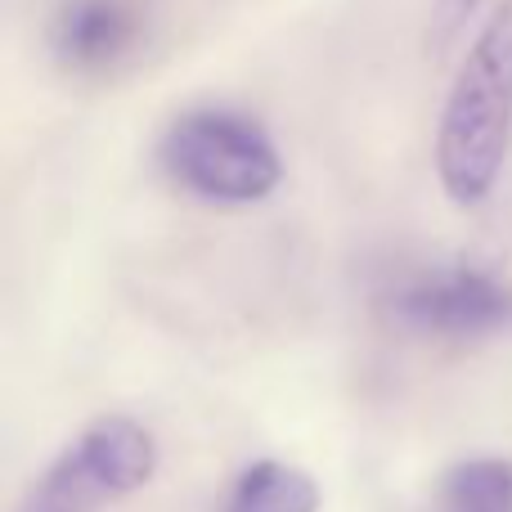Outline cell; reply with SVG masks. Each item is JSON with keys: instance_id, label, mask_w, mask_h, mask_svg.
I'll return each mask as SVG.
<instances>
[{"instance_id": "cell-1", "label": "cell", "mask_w": 512, "mask_h": 512, "mask_svg": "<svg viewBox=\"0 0 512 512\" xmlns=\"http://www.w3.org/2000/svg\"><path fill=\"white\" fill-rule=\"evenodd\" d=\"M512 153V0H499L463 54L436 122V176L450 203L495 194Z\"/></svg>"}, {"instance_id": "cell-2", "label": "cell", "mask_w": 512, "mask_h": 512, "mask_svg": "<svg viewBox=\"0 0 512 512\" xmlns=\"http://www.w3.org/2000/svg\"><path fill=\"white\" fill-rule=\"evenodd\" d=\"M158 167L207 203H261L283 185L274 135L239 108L203 104L171 117L158 140Z\"/></svg>"}, {"instance_id": "cell-3", "label": "cell", "mask_w": 512, "mask_h": 512, "mask_svg": "<svg viewBox=\"0 0 512 512\" xmlns=\"http://www.w3.org/2000/svg\"><path fill=\"white\" fill-rule=\"evenodd\" d=\"M153 472H158V436L140 418L104 414L54 454L18 512H104L149 486Z\"/></svg>"}, {"instance_id": "cell-4", "label": "cell", "mask_w": 512, "mask_h": 512, "mask_svg": "<svg viewBox=\"0 0 512 512\" xmlns=\"http://www.w3.org/2000/svg\"><path fill=\"white\" fill-rule=\"evenodd\" d=\"M387 310L400 328L436 342H481L512 328V283L486 265H432L391 288Z\"/></svg>"}, {"instance_id": "cell-5", "label": "cell", "mask_w": 512, "mask_h": 512, "mask_svg": "<svg viewBox=\"0 0 512 512\" xmlns=\"http://www.w3.org/2000/svg\"><path fill=\"white\" fill-rule=\"evenodd\" d=\"M140 41L131 0H63L50 18V50L72 72H108Z\"/></svg>"}, {"instance_id": "cell-6", "label": "cell", "mask_w": 512, "mask_h": 512, "mask_svg": "<svg viewBox=\"0 0 512 512\" xmlns=\"http://www.w3.org/2000/svg\"><path fill=\"white\" fill-rule=\"evenodd\" d=\"M216 512H319V486L297 463L256 459L234 477Z\"/></svg>"}, {"instance_id": "cell-7", "label": "cell", "mask_w": 512, "mask_h": 512, "mask_svg": "<svg viewBox=\"0 0 512 512\" xmlns=\"http://www.w3.org/2000/svg\"><path fill=\"white\" fill-rule=\"evenodd\" d=\"M436 512H512V459L477 454L445 468Z\"/></svg>"}, {"instance_id": "cell-8", "label": "cell", "mask_w": 512, "mask_h": 512, "mask_svg": "<svg viewBox=\"0 0 512 512\" xmlns=\"http://www.w3.org/2000/svg\"><path fill=\"white\" fill-rule=\"evenodd\" d=\"M486 0H432V14H427V41H432V54H445L463 32L468 23L481 14Z\"/></svg>"}]
</instances>
